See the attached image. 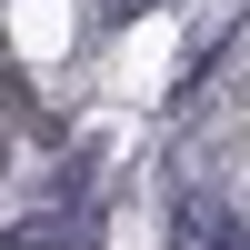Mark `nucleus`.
<instances>
[{
	"label": "nucleus",
	"instance_id": "1",
	"mask_svg": "<svg viewBox=\"0 0 250 250\" xmlns=\"http://www.w3.org/2000/svg\"><path fill=\"white\" fill-rule=\"evenodd\" d=\"M180 250H250V220L210 210V200H180Z\"/></svg>",
	"mask_w": 250,
	"mask_h": 250
},
{
	"label": "nucleus",
	"instance_id": "2",
	"mask_svg": "<svg viewBox=\"0 0 250 250\" xmlns=\"http://www.w3.org/2000/svg\"><path fill=\"white\" fill-rule=\"evenodd\" d=\"M10 250H80V220H20Z\"/></svg>",
	"mask_w": 250,
	"mask_h": 250
},
{
	"label": "nucleus",
	"instance_id": "3",
	"mask_svg": "<svg viewBox=\"0 0 250 250\" xmlns=\"http://www.w3.org/2000/svg\"><path fill=\"white\" fill-rule=\"evenodd\" d=\"M110 10H130V0H110Z\"/></svg>",
	"mask_w": 250,
	"mask_h": 250
}]
</instances>
